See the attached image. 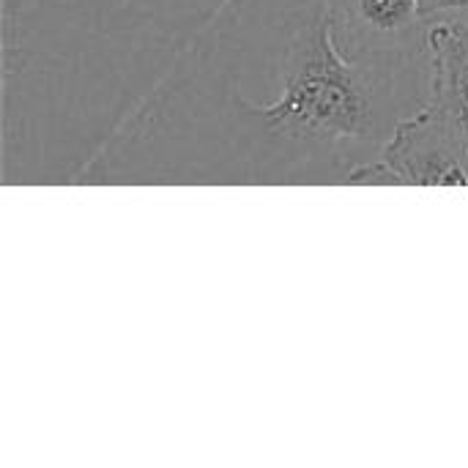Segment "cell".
Here are the masks:
<instances>
[{
  "label": "cell",
  "mask_w": 468,
  "mask_h": 468,
  "mask_svg": "<svg viewBox=\"0 0 468 468\" xmlns=\"http://www.w3.org/2000/svg\"><path fill=\"white\" fill-rule=\"evenodd\" d=\"M343 55L389 69H428V22L420 0H324Z\"/></svg>",
  "instance_id": "cell-1"
},
{
  "label": "cell",
  "mask_w": 468,
  "mask_h": 468,
  "mask_svg": "<svg viewBox=\"0 0 468 468\" xmlns=\"http://www.w3.org/2000/svg\"><path fill=\"white\" fill-rule=\"evenodd\" d=\"M348 184L468 186V170L436 121L420 107L398 121L381 154L351 173Z\"/></svg>",
  "instance_id": "cell-2"
},
{
  "label": "cell",
  "mask_w": 468,
  "mask_h": 468,
  "mask_svg": "<svg viewBox=\"0 0 468 468\" xmlns=\"http://www.w3.org/2000/svg\"><path fill=\"white\" fill-rule=\"evenodd\" d=\"M422 110L468 170V16L428 22V101Z\"/></svg>",
  "instance_id": "cell-3"
},
{
  "label": "cell",
  "mask_w": 468,
  "mask_h": 468,
  "mask_svg": "<svg viewBox=\"0 0 468 468\" xmlns=\"http://www.w3.org/2000/svg\"><path fill=\"white\" fill-rule=\"evenodd\" d=\"M420 11L425 22L441 16H468V0H420Z\"/></svg>",
  "instance_id": "cell-4"
},
{
  "label": "cell",
  "mask_w": 468,
  "mask_h": 468,
  "mask_svg": "<svg viewBox=\"0 0 468 468\" xmlns=\"http://www.w3.org/2000/svg\"><path fill=\"white\" fill-rule=\"evenodd\" d=\"M0 5H3V25H8L27 5V0H0Z\"/></svg>",
  "instance_id": "cell-5"
}]
</instances>
